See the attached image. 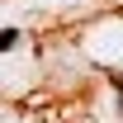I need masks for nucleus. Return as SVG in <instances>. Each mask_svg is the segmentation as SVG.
<instances>
[{"label":"nucleus","instance_id":"1","mask_svg":"<svg viewBox=\"0 0 123 123\" xmlns=\"http://www.w3.org/2000/svg\"><path fill=\"white\" fill-rule=\"evenodd\" d=\"M118 99H123V76H118Z\"/></svg>","mask_w":123,"mask_h":123}]
</instances>
